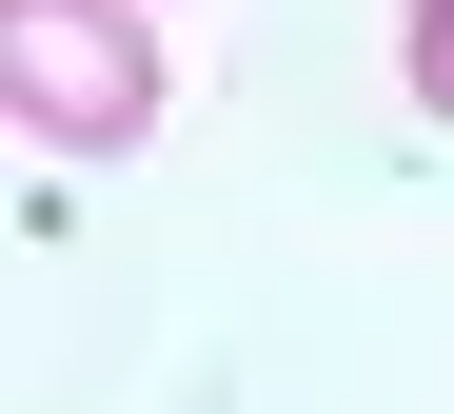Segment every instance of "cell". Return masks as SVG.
<instances>
[{"label":"cell","instance_id":"cell-2","mask_svg":"<svg viewBox=\"0 0 454 414\" xmlns=\"http://www.w3.org/2000/svg\"><path fill=\"white\" fill-rule=\"evenodd\" d=\"M395 79H415V119H454V0H415V20H395Z\"/></svg>","mask_w":454,"mask_h":414},{"label":"cell","instance_id":"cell-1","mask_svg":"<svg viewBox=\"0 0 454 414\" xmlns=\"http://www.w3.org/2000/svg\"><path fill=\"white\" fill-rule=\"evenodd\" d=\"M178 99V59L138 0H0V119H20L40 158H119V138H159Z\"/></svg>","mask_w":454,"mask_h":414}]
</instances>
